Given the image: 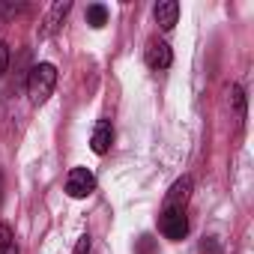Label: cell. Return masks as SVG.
<instances>
[{
	"label": "cell",
	"mask_w": 254,
	"mask_h": 254,
	"mask_svg": "<svg viewBox=\"0 0 254 254\" xmlns=\"http://www.w3.org/2000/svg\"><path fill=\"white\" fill-rule=\"evenodd\" d=\"M54 84H57V69H54L51 63H39V66H33V72H30V78H27L30 99H33V102H45V99L51 96Z\"/></svg>",
	"instance_id": "6da1fadb"
},
{
	"label": "cell",
	"mask_w": 254,
	"mask_h": 254,
	"mask_svg": "<svg viewBox=\"0 0 254 254\" xmlns=\"http://www.w3.org/2000/svg\"><path fill=\"white\" fill-rule=\"evenodd\" d=\"M162 233L168 239H183L189 233V221H186V209L180 206H165L162 209Z\"/></svg>",
	"instance_id": "7a4b0ae2"
},
{
	"label": "cell",
	"mask_w": 254,
	"mask_h": 254,
	"mask_svg": "<svg viewBox=\"0 0 254 254\" xmlns=\"http://www.w3.org/2000/svg\"><path fill=\"white\" fill-rule=\"evenodd\" d=\"M93 189H96V177L87 168H75L66 180V191L72 197H87V194H93Z\"/></svg>",
	"instance_id": "3957f363"
},
{
	"label": "cell",
	"mask_w": 254,
	"mask_h": 254,
	"mask_svg": "<svg viewBox=\"0 0 254 254\" xmlns=\"http://www.w3.org/2000/svg\"><path fill=\"white\" fill-rule=\"evenodd\" d=\"M147 66L150 69H168L171 66V60H174V54H171V48L165 45V42H159V39H153L150 45H147Z\"/></svg>",
	"instance_id": "277c9868"
},
{
	"label": "cell",
	"mask_w": 254,
	"mask_h": 254,
	"mask_svg": "<svg viewBox=\"0 0 254 254\" xmlns=\"http://www.w3.org/2000/svg\"><path fill=\"white\" fill-rule=\"evenodd\" d=\"M111 141H114V129H111V123L108 120H99L96 123V129H93V138H90V147L93 153H108L111 150Z\"/></svg>",
	"instance_id": "5b68a950"
},
{
	"label": "cell",
	"mask_w": 254,
	"mask_h": 254,
	"mask_svg": "<svg viewBox=\"0 0 254 254\" xmlns=\"http://www.w3.org/2000/svg\"><path fill=\"white\" fill-rule=\"evenodd\" d=\"M189 189H191V180H189V177L177 180V183L171 186L168 197H165V206H180V209H186V200H189Z\"/></svg>",
	"instance_id": "8992f818"
},
{
	"label": "cell",
	"mask_w": 254,
	"mask_h": 254,
	"mask_svg": "<svg viewBox=\"0 0 254 254\" xmlns=\"http://www.w3.org/2000/svg\"><path fill=\"white\" fill-rule=\"evenodd\" d=\"M177 15H180V3H177V0H162V3L156 6V21L165 30H171L177 24Z\"/></svg>",
	"instance_id": "52a82bcc"
},
{
	"label": "cell",
	"mask_w": 254,
	"mask_h": 254,
	"mask_svg": "<svg viewBox=\"0 0 254 254\" xmlns=\"http://www.w3.org/2000/svg\"><path fill=\"white\" fill-rule=\"evenodd\" d=\"M0 254H18V245H15V236L6 224H0Z\"/></svg>",
	"instance_id": "ba28073f"
},
{
	"label": "cell",
	"mask_w": 254,
	"mask_h": 254,
	"mask_svg": "<svg viewBox=\"0 0 254 254\" xmlns=\"http://www.w3.org/2000/svg\"><path fill=\"white\" fill-rule=\"evenodd\" d=\"M105 18H108L105 6H90V9H87V21H90L93 27H102V24H105Z\"/></svg>",
	"instance_id": "9c48e42d"
},
{
	"label": "cell",
	"mask_w": 254,
	"mask_h": 254,
	"mask_svg": "<svg viewBox=\"0 0 254 254\" xmlns=\"http://www.w3.org/2000/svg\"><path fill=\"white\" fill-rule=\"evenodd\" d=\"M6 66H9V48H6L3 42H0V75L6 72Z\"/></svg>",
	"instance_id": "30bf717a"
},
{
	"label": "cell",
	"mask_w": 254,
	"mask_h": 254,
	"mask_svg": "<svg viewBox=\"0 0 254 254\" xmlns=\"http://www.w3.org/2000/svg\"><path fill=\"white\" fill-rule=\"evenodd\" d=\"M87 251H90V239H87V236H81V239H78V248H75V254H87Z\"/></svg>",
	"instance_id": "8fae6325"
}]
</instances>
